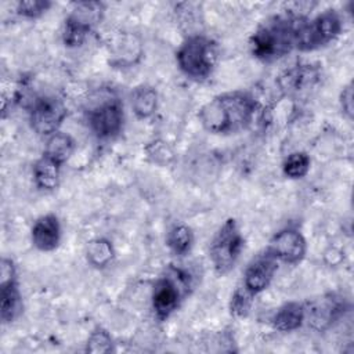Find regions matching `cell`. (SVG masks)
I'll return each mask as SVG.
<instances>
[{
	"instance_id": "6da1fadb",
	"label": "cell",
	"mask_w": 354,
	"mask_h": 354,
	"mask_svg": "<svg viewBox=\"0 0 354 354\" xmlns=\"http://www.w3.org/2000/svg\"><path fill=\"white\" fill-rule=\"evenodd\" d=\"M256 106V100L249 93L234 90L214 95L199 109L198 118L212 134H235L252 123Z\"/></svg>"
},
{
	"instance_id": "7a4b0ae2",
	"label": "cell",
	"mask_w": 354,
	"mask_h": 354,
	"mask_svg": "<svg viewBox=\"0 0 354 354\" xmlns=\"http://www.w3.org/2000/svg\"><path fill=\"white\" fill-rule=\"evenodd\" d=\"M303 17L278 14L257 26L249 40L253 57L263 62H272L296 48V33Z\"/></svg>"
},
{
	"instance_id": "3957f363",
	"label": "cell",
	"mask_w": 354,
	"mask_h": 354,
	"mask_svg": "<svg viewBox=\"0 0 354 354\" xmlns=\"http://www.w3.org/2000/svg\"><path fill=\"white\" fill-rule=\"evenodd\" d=\"M180 71L189 79L205 80L216 68L218 59L217 43L205 35L188 36L176 53Z\"/></svg>"
},
{
	"instance_id": "277c9868",
	"label": "cell",
	"mask_w": 354,
	"mask_h": 354,
	"mask_svg": "<svg viewBox=\"0 0 354 354\" xmlns=\"http://www.w3.org/2000/svg\"><path fill=\"white\" fill-rule=\"evenodd\" d=\"M243 236L235 218H227L213 235L209 245V259L217 275L228 274L243 250Z\"/></svg>"
},
{
	"instance_id": "5b68a950",
	"label": "cell",
	"mask_w": 354,
	"mask_h": 354,
	"mask_svg": "<svg viewBox=\"0 0 354 354\" xmlns=\"http://www.w3.org/2000/svg\"><path fill=\"white\" fill-rule=\"evenodd\" d=\"M343 29L340 14L333 10H325L317 17L303 18L296 33V48L299 51H313L333 41Z\"/></svg>"
},
{
	"instance_id": "8992f818",
	"label": "cell",
	"mask_w": 354,
	"mask_h": 354,
	"mask_svg": "<svg viewBox=\"0 0 354 354\" xmlns=\"http://www.w3.org/2000/svg\"><path fill=\"white\" fill-rule=\"evenodd\" d=\"M105 4L101 1H79L64 21L62 41L66 47H79L90 32L102 21Z\"/></svg>"
},
{
	"instance_id": "52a82bcc",
	"label": "cell",
	"mask_w": 354,
	"mask_h": 354,
	"mask_svg": "<svg viewBox=\"0 0 354 354\" xmlns=\"http://www.w3.org/2000/svg\"><path fill=\"white\" fill-rule=\"evenodd\" d=\"M189 275L181 270H170L160 277L152 290V308L158 319H167L180 306L189 288Z\"/></svg>"
},
{
	"instance_id": "ba28073f",
	"label": "cell",
	"mask_w": 354,
	"mask_h": 354,
	"mask_svg": "<svg viewBox=\"0 0 354 354\" xmlns=\"http://www.w3.org/2000/svg\"><path fill=\"white\" fill-rule=\"evenodd\" d=\"M88 127L97 138L115 137L123 126V105L116 97H106L87 112Z\"/></svg>"
},
{
	"instance_id": "9c48e42d",
	"label": "cell",
	"mask_w": 354,
	"mask_h": 354,
	"mask_svg": "<svg viewBox=\"0 0 354 354\" xmlns=\"http://www.w3.org/2000/svg\"><path fill=\"white\" fill-rule=\"evenodd\" d=\"M65 104L54 95H41L33 100L29 109L32 129L40 136H51L58 131L66 118Z\"/></svg>"
},
{
	"instance_id": "30bf717a",
	"label": "cell",
	"mask_w": 354,
	"mask_h": 354,
	"mask_svg": "<svg viewBox=\"0 0 354 354\" xmlns=\"http://www.w3.org/2000/svg\"><path fill=\"white\" fill-rule=\"evenodd\" d=\"M347 308L346 299L336 295L328 293L308 303H304L306 319L317 330H324L329 328L335 321H337L344 310Z\"/></svg>"
},
{
	"instance_id": "8fae6325",
	"label": "cell",
	"mask_w": 354,
	"mask_h": 354,
	"mask_svg": "<svg viewBox=\"0 0 354 354\" xmlns=\"http://www.w3.org/2000/svg\"><path fill=\"white\" fill-rule=\"evenodd\" d=\"M277 270L278 260L266 249L249 261L241 285L256 296L270 286Z\"/></svg>"
},
{
	"instance_id": "7c38bea8",
	"label": "cell",
	"mask_w": 354,
	"mask_h": 354,
	"mask_svg": "<svg viewBox=\"0 0 354 354\" xmlns=\"http://www.w3.org/2000/svg\"><path fill=\"white\" fill-rule=\"evenodd\" d=\"M267 250L278 261L297 264L306 256L307 243L300 231L295 228H285L271 238Z\"/></svg>"
},
{
	"instance_id": "4fadbf2b",
	"label": "cell",
	"mask_w": 354,
	"mask_h": 354,
	"mask_svg": "<svg viewBox=\"0 0 354 354\" xmlns=\"http://www.w3.org/2000/svg\"><path fill=\"white\" fill-rule=\"evenodd\" d=\"M32 243L41 252L54 250L61 241V224L55 214L48 213L39 217L30 231Z\"/></svg>"
},
{
	"instance_id": "5bb4252c",
	"label": "cell",
	"mask_w": 354,
	"mask_h": 354,
	"mask_svg": "<svg viewBox=\"0 0 354 354\" xmlns=\"http://www.w3.org/2000/svg\"><path fill=\"white\" fill-rule=\"evenodd\" d=\"M0 317L3 324H11L22 311V296L17 279L0 283Z\"/></svg>"
},
{
	"instance_id": "9a60e30c",
	"label": "cell",
	"mask_w": 354,
	"mask_h": 354,
	"mask_svg": "<svg viewBox=\"0 0 354 354\" xmlns=\"http://www.w3.org/2000/svg\"><path fill=\"white\" fill-rule=\"evenodd\" d=\"M306 319L304 303L288 301L282 304L272 317V326L281 332H292L299 329Z\"/></svg>"
},
{
	"instance_id": "2e32d148",
	"label": "cell",
	"mask_w": 354,
	"mask_h": 354,
	"mask_svg": "<svg viewBox=\"0 0 354 354\" xmlns=\"http://www.w3.org/2000/svg\"><path fill=\"white\" fill-rule=\"evenodd\" d=\"M61 163L43 155L33 165V180L37 188L44 191H53L59 184Z\"/></svg>"
},
{
	"instance_id": "e0dca14e",
	"label": "cell",
	"mask_w": 354,
	"mask_h": 354,
	"mask_svg": "<svg viewBox=\"0 0 354 354\" xmlns=\"http://www.w3.org/2000/svg\"><path fill=\"white\" fill-rule=\"evenodd\" d=\"M131 109L138 119L151 118L158 106V93L152 86L141 84L131 91Z\"/></svg>"
},
{
	"instance_id": "ac0fdd59",
	"label": "cell",
	"mask_w": 354,
	"mask_h": 354,
	"mask_svg": "<svg viewBox=\"0 0 354 354\" xmlns=\"http://www.w3.org/2000/svg\"><path fill=\"white\" fill-rule=\"evenodd\" d=\"M73 151H75L73 138L66 133L57 131L48 137L43 155L64 165L72 156Z\"/></svg>"
},
{
	"instance_id": "d6986e66",
	"label": "cell",
	"mask_w": 354,
	"mask_h": 354,
	"mask_svg": "<svg viewBox=\"0 0 354 354\" xmlns=\"http://www.w3.org/2000/svg\"><path fill=\"white\" fill-rule=\"evenodd\" d=\"M86 257L93 267L105 268L112 263L115 257V249L108 239L95 238L87 243Z\"/></svg>"
},
{
	"instance_id": "ffe728a7",
	"label": "cell",
	"mask_w": 354,
	"mask_h": 354,
	"mask_svg": "<svg viewBox=\"0 0 354 354\" xmlns=\"http://www.w3.org/2000/svg\"><path fill=\"white\" fill-rule=\"evenodd\" d=\"M166 243L174 254L184 256L192 248L194 232L187 224H177L169 231L167 238H166Z\"/></svg>"
},
{
	"instance_id": "44dd1931",
	"label": "cell",
	"mask_w": 354,
	"mask_h": 354,
	"mask_svg": "<svg viewBox=\"0 0 354 354\" xmlns=\"http://www.w3.org/2000/svg\"><path fill=\"white\" fill-rule=\"evenodd\" d=\"M283 174L289 178L297 180L304 177L310 170V158L306 152H292L282 163Z\"/></svg>"
},
{
	"instance_id": "7402d4cb",
	"label": "cell",
	"mask_w": 354,
	"mask_h": 354,
	"mask_svg": "<svg viewBox=\"0 0 354 354\" xmlns=\"http://www.w3.org/2000/svg\"><path fill=\"white\" fill-rule=\"evenodd\" d=\"M53 3L48 0H22L15 6V12L26 19H36L44 15Z\"/></svg>"
},
{
	"instance_id": "603a6c76",
	"label": "cell",
	"mask_w": 354,
	"mask_h": 354,
	"mask_svg": "<svg viewBox=\"0 0 354 354\" xmlns=\"http://www.w3.org/2000/svg\"><path fill=\"white\" fill-rule=\"evenodd\" d=\"M253 299H254V295H252L248 289H245L242 285H239L231 296V301H230L231 314H234L235 317H241V318L246 317L252 308Z\"/></svg>"
},
{
	"instance_id": "cb8c5ba5",
	"label": "cell",
	"mask_w": 354,
	"mask_h": 354,
	"mask_svg": "<svg viewBox=\"0 0 354 354\" xmlns=\"http://www.w3.org/2000/svg\"><path fill=\"white\" fill-rule=\"evenodd\" d=\"M86 350L88 353H100V354L112 351L111 335L105 329H102V328L94 329L91 332V335L88 336Z\"/></svg>"
},
{
	"instance_id": "d4e9b609",
	"label": "cell",
	"mask_w": 354,
	"mask_h": 354,
	"mask_svg": "<svg viewBox=\"0 0 354 354\" xmlns=\"http://www.w3.org/2000/svg\"><path fill=\"white\" fill-rule=\"evenodd\" d=\"M340 106L348 119L353 118V84L348 83L340 94Z\"/></svg>"
}]
</instances>
